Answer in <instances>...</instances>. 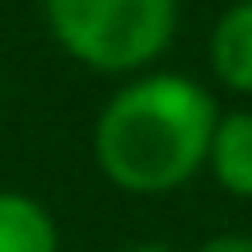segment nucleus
I'll return each mask as SVG.
<instances>
[{
    "label": "nucleus",
    "mask_w": 252,
    "mask_h": 252,
    "mask_svg": "<svg viewBox=\"0 0 252 252\" xmlns=\"http://www.w3.org/2000/svg\"><path fill=\"white\" fill-rule=\"evenodd\" d=\"M220 108L191 75L145 70L126 80L94 122V159L131 196L178 191L206 168Z\"/></svg>",
    "instance_id": "obj_1"
},
{
    "label": "nucleus",
    "mask_w": 252,
    "mask_h": 252,
    "mask_svg": "<svg viewBox=\"0 0 252 252\" xmlns=\"http://www.w3.org/2000/svg\"><path fill=\"white\" fill-rule=\"evenodd\" d=\"M42 14L56 47L98 75H140L178 33V0H42Z\"/></svg>",
    "instance_id": "obj_2"
},
{
    "label": "nucleus",
    "mask_w": 252,
    "mask_h": 252,
    "mask_svg": "<svg viewBox=\"0 0 252 252\" xmlns=\"http://www.w3.org/2000/svg\"><path fill=\"white\" fill-rule=\"evenodd\" d=\"M210 70L224 89L252 94V0H234L210 28Z\"/></svg>",
    "instance_id": "obj_3"
},
{
    "label": "nucleus",
    "mask_w": 252,
    "mask_h": 252,
    "mask_svg": "<svg viewBox=\"0 0 252 252\" xmlns=\"http://www.w3.org/2000/svg\"><path fill=\"white\" fill-rule=\"evenodd\" d=\"M0 252H61V229L37 196L0 187Z\"/></svg>",
    "instance_id": "obj_4"
},
{
    "label": "nucleus",
    "mask_w": 252,
    "mask_h": 252,
    "mask_svg": "<svg viewBox=\"0 0 252 252\" xmlns=\"http://www.w3.org/2000/svg\"><path fill=\"white\" fill-rule=\"evenodd\" d=\"M206 168L215 173V182L229 196L252 201V112H229L215 122Z\"/></svg>",
    "instance_id": "obj_5"
},
{
    "label": "nucleus",
    "mask_w": 252,
    "mask_h": 252,
    "mask_svg": "<svg viewBox=\"0 0 252 252\" xmlns=\"http://www.w3.org/2000/svg\"><path fill=\"white\" fill-rule=\"evenodd\" d=\"M196 252H252V234H215Z\"/></svg>",
    "instance_id": "obj_6"
},
{
    "label": "nucleus",
    "mask_w": 252,
    "mask_h": 252,
    "mask_svg": "<svg viewBox=\"0 0 252 252\" xmlns=\"http://www.w3.org/2000/svg\"><path fill=\"white\" fill-rule=\"evenodd\" d=\"M117 252H173V248H159V243H135V248H117Z\"/></svg>",
    "instance_id": "obj_7"
}]
</instances>
